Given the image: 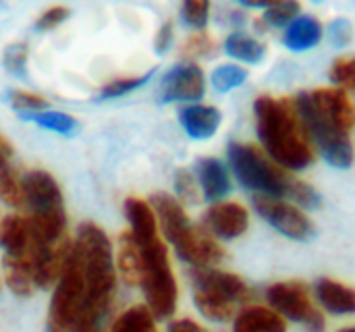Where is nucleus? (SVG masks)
Listing matches in <instances>:
<instances>
[{"instance_id":"nucleus-7","label":"nucleus","mask_w":355,"mask_h":332,"mask_svg":"<svg viewBox=\"0 0 355 332\" xmlns=\"http://www.w3.org/2000/svg\"><path fill=\"white\" fill-rule=\"evenodd\" d=\"M83 297H85L83 266L79 260V252L73 243L64 268L54 287V295L46 318V332H73V326L83 306Z\"/></svg>"},{"instance_id":"nucleus-18","label":"nucleus","mask_w":355,"mask_h":332,"mask_svg":"<svg viewBox=\"0 0 355 332\" xmlns=\"http://www.w3.org/2000/svg\"><path fill=\"white\" fill-rule=\"evenodd\" d=\"M324 35L322 23L312 15H300L289 27H285L283 44L291 52H306L320 44Z\"/></svg>"},{"instance_id":"nucleus-17","label":"nucleus","mask_w":355,"mask_h":332,"mask_svg":"<svg viewBox=\"0 0 355 332\" xmlns=\"http://www.w3.org/2000/svg\"><path fill=\"white\" fill-rule=\"evenodd\" d=\"M196 168H198L196 179H198L200 191L208 202L218 204V200L229 195L231 177H229L227 166L218 158H200Z\"/></svg>"},{"instance_id":"nucleus-16","label":"nucleus","mask_w":355,"mask_h":332,"mask_svg":"<svg viewBox=\"0 0 355 332\" xmlns=\"http://www.w3.org/2000/svg\"><path fill=\"white\" fill-rule=\"evenodd\" d=\"M181 127L191 139L204 141L216 135L223 123V114L216 106L210 104H187L179 112Z\"/></svg>"},{"instance_id":"nucleus-12","label":"nucleus","mask_w":355,"mask_h":332,"mask_svg":"<svg viewBox=\"0 0 355 332\" xmlns=\"http://www.w3.org/2000/svg\"><path fill=\"white\" fill-rule=\"evenodd\" d=\"M204 227L214 239L218 237L231 241L248 231L250 214L245 206L237 202H218L212 208H208V212L204 214Z\"/></svg>"},{"instance_id":"nucleus-34","label":"nucleus","mask_w":355,"mask_h":332,"mask_svg":"<svg viewBox=\"0 0 355 332\" xmlns=\"http://www.w3.org/2000/svg\"><path fill=\"white\" fill-rule=\"evenodd\" d=\"M331 81L339 89H354L355 91V56H341L331 64L329 71Z\"/></svg>"},{"instance_id":"nucleus-8","label":"nucleus","mask_w":355,"mask_h":332,"mask_svg":"<svg viewBox=\"0 0 355 332\" xmlns=\"http://www.w3.org/2000/svg\"><path fill=\"white\" fill-rule=\"evenodd\" d=\"M297 110L302 114V121L308 129V135L312 139V143H316V148L320 150L322 158L335 166V168H349L354 164V143L349 139V133L337 129L335 125H331L314 106L310 94L302 91L295 98Z\"/></svg>"},{"instance_id":"nucleus-23","label":"nucleus","mask_w":355,"mask_h":332,"mask_svg":"<svg viewBox=\"0 0 355 332\" xmlns=\"http://www.w3.org/2000/svg\"><path fill=\"white\" fill-rule=\"evenodd\" d=\"M225 52L245 64H258L266 56V44L245 31H233L225 40Z\"/></svg>"},{"instance_id":"nucleus-13","label":"nucleus","mask_w":355,"mask_h":332,"mask_svg":"<svg viewBox=\"0 0 355 332\" xmlns=\"http://www.w3.org/2000/svg\"><path fill=\"white\" fill-rule=\"evenodd\" d=\"M191 281H193V289H206L210 293H216L233 302L235 306L252 299V289L248 287V283L233 272H225L216 268H193Z\"/></svg>"},{"instance_id":"nucleus-22","label":"nucleus","mask_w":355,"mask_h":332,"mask_svg":"<svg viewBox=\"0 0 355 332\" xmlns=\"http://www.w3.org/2000/svg\"><path fill=\"white\" fill-rule=\"evenodd\" d=\"M116 268L121 279L127 285H137L141 281V252L139 245L135 241V237L131 235V231H125L119 237V254H116Z\"/></svg>"},{"instance_id":"nucleus-24","label":"nucleus","mask_w":355,"mask_h":332,"mask_svg":"<svg viewBox=\"0 0 355 332\" xmlns=\"http://www.w3.org/2000/svg\"><path fill=\"white\" fill-rule=\"evenodd\" d=\"M193 304L200 310V314L212 322H227L235 316V304L210 293L206 289H193Z\"/></svg>"},{"instance_id":"nucleus-42","label":"nucleus","mask_w":355,"mask_h":332,"mask_svg":"<svg viewBox=\"0 0 355 332\" xmlns=\"http://www.w3.org/2000/svg\"><path fill=\"white\" fill-rule=\"evenodd\" d=\"M339 332H355V326H352V329H345V331H339Z\"/></svg>"},{"instance_id":"nucleus-14","label":"nucleus","mask_w":355,"mask_h":332,"mask_svg":"<svg viewBox=\"0 0 355 332\" xmlns=\"http://www.w3.org/2000/svg\"><path fill=\"white\" fill-rule=\"evenodd\" d=\"M318 112L337 129L349 133L355 127V106L347 91L339 87H320L310 94Z\"/></svg>"},{"instance_id":"nucleus-4","label":"nucleus","mask_w":355,"mask_h":332,"mask_svg":"<svg viewBox=\"0 0 355 332\" xmlns=\"http://www.w3.org/2000/svg\"><path fill=\"white\" fill-rule=\"evenodd\" d=\"M231 171L235 179L256 191V195H268L279 200H291L297 208H318L320 193L306 181L293 177V173L279 166L262 148L254 143H231L227 150Z\"/></svg>"},{"instance_id":"nucleus-31","label":"nucleus","mask_w":355,"mask_h":332,"mask_svg":"<svg viewBox=\"0 0 355 332\" xmlns=\"http://www.w3.org/2000/svg\"><path fill=\"white\" fill-rule=\"evenodd\" d=\"M27 58L29 46L25 42H12L4 48L2 64L12 77H27Z\"/></svg>"},{"instance_id":"nucleus-30","label":"nucleus","mask_w":355,"mask_h":332,"mask_svg":"<svg viewBox=\"0 0 355 332\" xmlns=\"http://www.w3.org/2000/svg\"><path fill=\"white\" fill-rule=\"evenodd\" d=\"M152 75H154V71L144 73V75H135V77H121V79H112V81H108V83L100 89L98 98H102V100H110V98L127 96V94H131V91L139 89L144 83H148V81L152 79Z\"/></svg>"},{"instance_id":"nucleus-33","label":"nucleus","mask_w":355,"mask_h":332,"mask_svg":"<svg viewBox=\"0 0 355 332\" xmlns=\"http://www.w3.org/2000/svg\"><path fill=\"white\" fill-rule=\"evenodd\" d=\"M216 50V42L206 33V31H198L191 37H187V42L183 44V52L181 56L187 60H196V58H210Z\"/></svg>"},{"instance_id":"nucleus-6","label":"nucleus","mask_w":355,"mask_h":332,"mask_svg":"<svg viewBox=\"0 0 355 332\" xmlns=\"http://www.w3.org/2000/svg\"><path fill=\"white\" fill-rule=\"evenodd\" d=\"M141 252V281L139 287L146 297V308L154 318L166 320L177 310L179 289L177 279L168 262L166 245L160 235H154L146 241H137Z\"/></svg>"},{"instance_id":"nucleus-36","label":"nucleus","mask_w":355,"mask_h":332,"mask_svg":"<svg viewBox=\"0 0 355 332\" xmlns=\"http://www.w3.org/2000/svg\"><path fill=\"white\" fill-rule=\"evenodd\" d=\"M10 106L15 110L35 114V112L48 110L50 102L44 96H40V94L27 91V89H15V91H10Z\"/></svg>"},{"instance_id":"nucleus-37","label":"nucleus","mask_w":355,"mask_h":332,"mask_svg":"<svg viewBox=\"0 0 355 332\" xmlns=\"http://www.w3.org/2000/svg\"><path fill=\"white\" fill-rule=\"evenodd\" d=\"M69 19V8L67 6H50L46 8L37 21H35V31H50V29H56L60 23H64Z\"/></svg>"},{"instance_id":"nucleus-15","label":"nucleus","mask_w":355,"mask_h":332,"mask_svg":"<svg viewBox=\"0 0 355 332\" xmlns=\"http://www.w3.org/2000/svg\"><path fill=\"white\" fill-rule=\"evenodd\" d=\"M0 245L4 250L2 260L31 264V237L27 218L10 214L0 222Z\"/></svg>"},{"instance_id":"nucleus-5","label":"nucleus","mask_w":355,"mask_h":332,"mask_svg":"<svg viewBox=\"0 0 355 332\" xmlns=\"http://www.w3.org/2000/svg\"><path fill=\"white\" fill-rule=\"evenodd\" d=\"M150 206L162 227L164 237L173 243L179 258L193 268H212L223 262L225 250L218 241L202 227L189 222L183 204L168 195L156 193L150 200Z\"/></svg>"},{"instance_id":"nucleus-19","label":"nucleus","mask_w":355,"mask_h":332,"mask_svg":"<svg viewBox=\"0 0 355 332\" xmlns=\"http://www.w3.org/2000/svg\"><path fill=\"white\" fill-rule=\"evenodd\" d=\"M318 304L335 316L355 314V289L333 279H320L316 283Z\"/></svg>"},{"instance_id":"nucleus-40","label":"nucleus","mask_w":355,"mask_h":332,"mask_svg":"<svg viewBox=\"0 0 355 332\" xmlns=\"http://www.w3.org/2000/svg\"><path fill=\"white\" fill-rule=\"evenodd\" d=\"M168 332H208L204 326H200L198 322L189 320V318H181V320H175L171 322Z\"/></svg>"},{"instance_id":"nucleus-1","label":"nucleus","mask_w":355,"mask_h":332,"mask_svg":"<svg viewBox=\"0 0 355 332\" xmlns=\"http://www.w3.org/2000/svg\"><path fill=\"white\" fill-rule=\"evenodd\" d=\"M25 206L29 208L31 266L37 289L56 285L71 252L67 235V210L56 179L46 171H31L23 177Z\"/></svg>"},{"instance_id":"nucleus-28","label":"nucleus","mask_w":355,"mask_h":332,"mask_svg":"<svg viewBox=\"0 0 355 332\" xmlns=\"http://www.w3.org/2000/svg\"><path fill=\"white\" fill-rule=\"evenodd\" d=\"M0 200L10 208H23L25 206L23 177H19L15 164L0 173Z\"/></svg>"},{"instance_id":"nucleus-9","label":"nucleus","mask_w":355,"mask_h":332,"mask_svg":"<svg viewBox=\"0 0 355 332\" xmlns=\"http://www.w3.org/2000/svg\"><path fill=\"white\" fill-rule=\"evenodd\" d=\"M256 212L281 235L293 241H308L314 235L312 220L291 202L268 198V195H254L252 200Z\"/></svg>"},{"instance_id":"nucleus-41","label":"nucleus","mask_w":355,"mask_h":332,"mask_svg":"<svg viewBox=\"0 0 355 332\" xmlns=\"http://www.w3.org/2000/svg\"><path fill=\"white\" fill-rule=\"evenodd\" d=\"M8 166H12V146H10V141L0 133V173H2L4 168H8Z\"/></svg>"},{"instance_id":"nucleus-20","label":"nucleus","mask_w":355,"mask_h":332,"mask_svg":"<svg viewBox=\"0 0 355 332\" xmlns=\"http://www.w3.org/2000/svg\"><path fill=\"white\" fill-rule=\"evenodd\" d=\"M233 332H287V320L272 308L250 306L235 316Z\"/></svg>"},{"instance_id":"nucleus-29","label":"nucleus","mask_w":355,"mask_h":332,"mask_svg":"<svg viewBox=\"0 0 355 332\" xmlns=\"http://www.w3.org/2000/svg\"><path fill=\"white\" fill-rule=\"evenodd\" d=\"M300 10H302V4L295 0L272 2L264 10L262 21L266 23V27H289L300 17Z\"/></svg>"},{"instance_id":"nucleus-32","label":"nucleus","mask_w":355,"mask_h":332,"mask_svg":"<svg viewBox=\"0 0 355 332\" xmlns=\"http://www.w3.org/2000/svg\"><path fill=\"white\" fill-rule=\"evenodd\" d=\"M175 191L181 204H198L200 202V185L196 175L189 168H179L175 173Z\"/></svg>"},{"instance_id":"nucleus-21","label":"nucleus","mask_w":355,"mask_h":332,"mask_svg":"<svg viewBox=\"0 0 355 332\" xmlns=\"http://www.w3.org/2000/svg\"><path fill=\"white\" fill-rule=\"evenodd\" d=\"M125 216L131 225V235L135 241H146L158 233V218L152 210V206L139 198H127L125 202Z\"/></svg>"},{"instance_id":"nucleus-25","label":"nucleus","mask_w":355,"mask_h":332,"mask_svg":"<svg viewBox=\"0 0 355 332\" xmlns=\"http://www.w3.org/2000/svg\"><path fill=\"white\" fill-rule=\"evenodd\" d=\"M110 332H158L156 331V318L146 306H133L127 312H123L116 322L112 324Z\"/></svg>"},{"instance_id":"nucleus-2","label":"nucleus","mask_w":355,"mask_h":332,"mask_svg":"<svg viewBox=\"0 0 355 332\" xmlns=\"http://www.w3.org/2000/svg\"><path fill=\"white\" fill-rule=\"evenodd\" d=\"M75 247L83 266L85 297L73 332H102L116 295V266L108 235L94 222L77 231Z\"/></svg>"},{"instance_id":"nucleus-26","label":"nucleus","mask_w":355,"mask_h":332,"mask_svg":"<svg viewBox=\"0 0 355 332\" xmlns=\"http://www.w3.org/2000/svg\"><path fill=\"white\" fill-rule=\"evenodd\" d=\"M248 81V69L241 67V64H235V62H227V64H220L212 71L210 75V83L216 91L220 94H227V91H233L237 87H241L243 83Z\"/></svg>"},{"instance_id":"nucleus-27","label":"nucleus","mask_w":355,"mask_h":332,"mask_svg":"<svg viewBox=\"0 0 355 332\" xmlns=\"http://www.w3.org/2000/svg\"><path fill=\"white\" fill-rule=\"evenodd\" d=\"M29 119L37 127L48 129V131H54L58 135H73L79 129L77 119L71 116V114H67V112H60V110H42V112L29 114Z\"/></svg>"},{"instance_id":"nucleus-35","label":"nucleus","mask_w":355,"mask_h":332,"mask_svg":"<svg viewBox=\"0 0 355 332\" xmlns=\"http://www.w3.org/2000/svg\"><path fill=\"white\" fill-rule=\"evenodd\" d=\"M181 15H183V21L191 29L204 31V27L208 25V19H210V2H206V0H187L181 6Z\"/></svg>"},{"instance_id":"nucleus-39","label":"nucleus","mask_w":355,"mask_h":332,"mask_svg":"<svg viewBox=\"0 0 355 332\" xmlns=\"http://www.w3.org/2000/svg\"><path fill=\"white\" fill-rule=\"evenodd\" d=\"M173 37H175L173 23L166 21V23L158 29V33H156V37H154V50H156L158 54H164V52L173 46Z\"/></svg>"},{"instance_id":"nucleus-38","label":"nucleus","mask_w":355,"mask_h":332,"mask_svg":"<svg viewBox=\"0 0 355 332\" xmlns=\"http://www.w3.org/2000/svg\"><path fill=\"white\" fill-rule=\"evenodd\" d=\"M329 37L333 42V46L337 48H345L352 40H354V25L349 19H335L331 25H329Z\"/></svg>"},{"instance_id":"nucleus-10","label":"nucleus","mask_w":355,"mask_h":332,"mask_svg":"<svg viewBox=\"0 0 355 332\" xmlns=\"http://www.w3.org/2000/svg\"><path fill=\"white\" fill-rule=\"evenodd\" d=\"M266 299L279 316H283L285 320L300 322L304 326L318 314L312 304L310 289L302 281H283L270 285L266 289Z\"/></svg>"},{"instance_id":"nucleus-11","label":"nucleus","mask_w":355,"mask_h":332,"mask_svg":"<svg viewBox=\"0 0 355 332\" xmlns=\"http://www.w3.org/2000/svg\"><path fill=\"white\" fill-rule=\"evenodd\" d=\"M206 94V75L202 67L187 62L171 69L162 81L160 96L164 102H189L200 104Z\"/></svg>"},{"instance_id":"nucleus-3","label":"nucleus","mask_w":355,"mask_h":332,"mask_svg":"<svg viewBox=\"0 0 355 332\" xmlns=\"http://www.w3.org/2000/svg\"><path fill=\"white\" fill-rule=\"evenodd\" d=\"M256 131L262 150L285 171L295 173L312 166L316 154L295 100L258 96L254 102Z\"/></svg>"}]
</instances>
